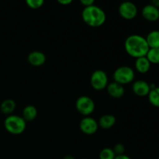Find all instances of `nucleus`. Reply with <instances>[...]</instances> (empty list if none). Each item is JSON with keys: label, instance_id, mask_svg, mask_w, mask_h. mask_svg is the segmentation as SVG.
I'll return each mask as SVG.
<instances>
[{"label": "nucleus", "instance_id": "1", "mask_svg": "<svg viewBox=\"0 0 159 159\" xmlns=\"http://www.w3.org/2000/svg\"><path fill=\"white\" fill-rule=\"evenodd\" d=\"M124 48L127 54L134 58L144 57L149 50L145 37L138 34L127 37L124 42Z\"/></svg>", "mask_w": 159, "mask_h": 159}, {"label": "nucleus", "instance_id": "2", "mask_svg": "<svg viewBox=\"0 0 159 159\" xmlns=\"http://www.w3.org/2000/svg\"><path fill=\"white\" fill-rule=\"evenodd\" d=\"M82 18L89 26L99 27L105 23L107 15L100 7L93 5L84 8L82 12Z\"/></svg>", "mask_w": 159, "mask_h": 159}, {"label": "nucleus", "instance_id": "3", "mask_svg": "<svg viewBox=\"0 0 159 159\" xmlns=\"http://www.w3.org/2000/svg\"><path fill=\"white\" fill-rule=\"evenodd\" d=\"M4 127L9 133L14 135L21 134L26 127V122L23 116L17 115H9L5 119Z\"/></svg>", "mask_w": 159, "mask_h": 159}, {"label": "nucleus", "instance_id": "4", "mask_svg": "<svg viewBox=\"0 0 159 159\" xmlns=\"http://www.w3.org/2000/svg\"><path fill=\"white\" fill-rule=\"evenodd\" d=\"M134 71L129 66H120L116 68L113 72L114 82L123 85L132 82L134 80Z\"/></svg>", "mask_w": 159, "mask_h": 159}, {"label": "nucleus", "instance_id": "5", "mask_svg": "<svg viewBox=\"0 0 159 159\" xmlns=\"http://www.w3.org/2000/svg\"><path fill=\"white\" fill-rule=\"evenodd\" d=\"M75 107L80 114L85 116H89L94 112L95 102L89 96H82L76 100Z\"/></svg>", "mask_w": 159, "mask_h": 159}, {"label": "nucleus", "instance_id": "6", "mask_svg": "<svg viewBox=\"0 0 159 159\" xmlns=\"http://www.w3.org/2000/svg\"><path fill=\"white\" fill-rule=\"evenodd\" d=\"M90 83L95 90L101 91L108 85V76L102 70H96L92 74Z\"/></svg>", "mask_w": 159, "mask_h": 159}, {"label": "nucleus", "instance_id": "7", "mask_svg": "<svg viewBox=\"0 0 159 159\" xmlns=\"http://www.w3.org/2000/svg\"><path fill=\"white\" fill-rule=\"evenodd\" d=\"M119 14L123 19L131 20L138 15V7L134 2L130 1L123 2L119 6Z\"/></svg>", "mask_w": 159, "mask_h": 159}, {"label": "nucleus", "instance_id": "8", "mask_svg": "<svg viewBox=\"0 0 159 159\" xmlns=\"http://www.w3.org/2000/svg\"><path fill=\"white\" fill-rule=\"evenodd\" d=\"M99 127L98 122L90 116H85L79 124V128L81 131L87 135H92L96 133Z\"/></svg>", "mask_w": 159, "mask_h": 159}, {"label": "nucleus", "instance_id": "9", "mask_svg": "<svg viewBox=\"0 0 159 159\" xmlns=\"http://www.w3.org/2000/svg\"><path fill=\"white\" fill-rule=\"evenodd\" d=\"M132 91L135 95L138 96H148L151 91L150 84L144 80H137L135 81L132 85Z\"/></svg>", "mask_w": 159, "mask_h": 159}, {"label": "nucleus", "instance_id": "10", "mask_svg": "<svg viewBox=\"0 0 159 159\" xmlns=\"http://www.w3.org/2000/svg\"><path fill=\"white\" fill-rule=\"evenodd\" d=\"M141 14L143 18L149 22H156L159 20V9L152 4L144 6L141 11Z\"/></svg>", "mask_w": 159, "mask_h": 159}, {"label": "nucleus", "instance_id": "11", "mask_svg": "<svg viewBox=\"0 0 159 159\" xmlns=\"http://www.w3.org/2000/svg\"><path fill=\"white\" fill-rule=\"evenodd\" d=\"M27 61L32 66L39 67L43 65L46 61V56L41 51H35L30 53L27 56Z\"/></svg>", "mask_w": 159, "mask_h": 159}, {"label": "nucleus", "instance_id": "12", "mask_svg": "<svg viewBox=\"0 0 159 159\" xmlns=\"http://www.w3.org/2000/svg\"><path fill=\"white\" fill-rule=\"evenodd\" d=\"M107 90L108 94L114 99H120L124 96V93H125L124 85L116 82L108 84V85L107 86Z\"/></svg>", "mask_w": 159, "mask_h": 159}, {"label": "nucleus", "instance_id": "13", "mask_svg": "<svg viewBox=\"0 0 159 159\" xmlns=\"http://www.w3.org/2000/svg\"><path fill=\"white\" fill-rule=\"evenodd\" d=\"M151 65L152 64L150 63L146 56L136 58L134 63L135 69L141 74H145V73L148 72L151 68Z\"/></svg>", "mask_w": 159, "mask_h": 159}, {"label": "nucleus", "instance_id": "14", "mask_svg": "<svg viewBox=\"0 0 159 159\" xmlns=\"http://www.w3.org/2000/svg\"><path fill=\"white\" fill-rule=\"evenodd\" d=\"M115 124H116V117L113 115L110 114H106L101 116L98 123L99 127L104 130L110 129L114 126Z\"/></svg>", "mask_w": 159, "mask_h": 159}, {"label": "nucleus", "instance_id": "15", "mask_svg": "<svg viewBox=\"0 0 159 159\" xmlns=\"http://www.w3.org/2000/svg\"><path fill=\"white\" fill-rule=\"evenodd\" d=\"M145 39L149 48H159V30H154L149 32Z\"/></svg>", "mask_w": 159, "mask_h": 159}, {"label": "nucleus", "instance_id": "16", "mask_svg": "<svg viewBox=\"0 0 159 159\" xmlns=\"http://www.w3.org/2000/svg\"><path fill=\"white\" fill-rule=\"evenodd\" d=\"M37 116V110L34 106L27 105L23 110V118L26 121H32Z\"/></svg>", "mask_w": 159, "mask_h": 159}, {"label": "nucleus", "instance_id": "17", "mask_svg": "<svg viewBox=\"0 0 159 159\" xmlns=\"http://www.w3.org/2000/svg\"><path fill=\"white\" fill-rule=\"evenodd\" d=\"M16 109V102L12 99H6L2 102L0 106V110L2 113L4 114L10 115L11 113H13V111Z\"/></svg>", "mask_w": 159, "mask_h": 159}, {"label": "nucleus", "instance_id": "18", "mask_svg": "<svg viewBox=\"0 0 159 159\" xmlns=\"http://www.w3.org/2000/svg\"><path fill=\"white\" fill-rule=\"evenodd\" d=\"M148 98L151 105L159 108V86H156L155 89L151 90Z\"/></svg>", "mask_w": 159, "mask_h": 159}, {"label": "nucleus", "instance_id": "19", "mask_svg": "<svg viewBox=\"0 0 159 159\" xmlns=\"http://www.w3.org/2000/svg\"><path fill=\"white\" fill-rule=\"evenodd\" d=\"M147 58L151 64L158 65L159 64V48H149L148 51L146 55Z\"/></svg>", "mask_w": 159, "mask_h": 159}, {"label": "nucleus", "instance_id": "20", "mask_svg": "<svg viewBox=\"0 0 159 159\" xmlns=\"http://www.w3.org/2000/svg\"><path fill=\"white\" fill-rule=\"evenodd\" d=\"M99 159H114L116 157V154L113 150L110 148H103L99 153Z\"/></svg>", "mask_w": 159, "mask_h": 159}, {"label": "nucleus", "instance_id": "21", "mask_svg": "<svg viewBox=\"0 0 159 159\" xmlns=\"http://www.w3.org/2000/svg\"><path fill=\"white\" fill-rule=\"evenodd\" d=\"M28 7L33 9H37L42 7L44 3V0H25Z\"/></svg>", "mask_w": 159, "mask_h": 159}, {"label": "nucleus", "instance_id": "22", "mask_svg": "<svg viewBox=\"0 0 159 159\" xmlns=\"http://www.w3.org/2000/svg\"><path fill=\"white\" fill-rule=\"evenodd\" d=\"M113 152L116 154V155H124V152H125V148H124V146L122 144H116V145L113 148Z\"/></svg>", "mask_w": 159, "mask_h": 159}, {"label": "nucleus", "instance_id": "23", "mask_svg": "<svg viewBox=\"0 0 159 159\" xmlns=\"http://www.w3.org/2000/svg\"><path fill=\"white\" fill-rule=\"evenodd\" d=\"M81 2V4L83 5L85 7H87V6H90L94 5L95 0H79Z\"/></svg>", "mask_w": 159, "mask_h": 159}, {"label": "nucleus", "instance_id": "24", "mask_svg": "<svg viewBox=\"0 0 159 159\" xmlns=\"http://www.w3.org/2000/svg\"><path fill=\"white\" fill-rule=\"evenodd\" d=\"M57 2L62 6H68L72 2L73 0H57Z\"/></svg>", "mask_w": 159, "mask_h": 159}, {"label": "nucleus", "instance_id": "25", "mask_svg": "<svg viewBox=\"0 0 159 159\" xmlns=\"http://www.w3.org/2000/svg\"><path fill=\"white\" fill-rule=\"evenodd\" d=\"M114 159H131L129 156L126 155H116Z\"/></svg>", "mask_w": 159, "mask_h": 159}, {"label": "nucleus", "instance_id": "26", "mask_svg": "<svg viewBox=\"0 0 159 159\" xmlns=\"http://www.w3.org/2000/svg\"><path fill=\"white\" fill-rule=\"evenodd\" d=\"M151 4L159 9V0H151Z\"/></svg>", "mask_w": 159, "mask_h": 159}, {"label": "nucleus", "instance_id": "27", "mask_svg": "<svg viewBox=\"0 0 159 159\" xmlns=\"http://www.w3.org/2000/svg\"><path fill=\"white\" fill-rule=\"evenodd\" d=\"M64 159H75L74 158V157L71 156V155H67V156H65Z\"/></svg>", "mask_w": 159, "mask_h": 159}, {"label": "nucleus", "instance_id": "28", "mask_svg": "<svg viewBox=\"0 0 159 159\" xmlns=\"http://www.w3.org/2000/svg\"><path fill=\"white\" fill-rule=\"evenodd\" d=\"M158 159H159V157H158Z\"/></svg>", "mask_w": 159, "mask_h": 159}]
</instances>
